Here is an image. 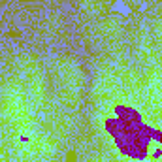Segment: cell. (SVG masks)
<instances>
[{"instance_id": "obj_1", "label": "cell", "mask_w": 162, "mask_h": 162, "mask_svg": "<svg viewBox=\"0 0 162 162\" xmlns=\"http://www.w3.org/2000/svg\"><path fill=\"white\" fill-rule=\"evenodd\" d=\"M115 10H117V12H121V13H126V12H128V8H126L125 4H117V6H115Z\"/></svg>"}]
</instances>
